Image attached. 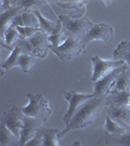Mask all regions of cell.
Instances as JSON below:
<instances>
[{
	"label": "cell",
	"instance_id": "cell-1",
	"mask_svg": "<svg viewBox=\"0 0 130 146\" xmlns=\"http://www.w3.org/2000/svg\"><path fill=\"white\" fill-rule=\"evenodd\" d=\"M106 105H107L106 96H95L83 102L74 113L68 126H66V129L61 131L60 138L63 137L66 133H70V131L84 129L90 126Z\"/></svg>",
	"mask_w": 130,
	"mask_h": 146
},
{
	"label": "cell",
	"instance_id": "cell-2",
	"mask_svg": "<svg viewBox=\"0 0 130 146\" xmlns=\"http://www.w3.org/2000/svg\"><path fill=\"white\" fill-rule=\"evenodd\" d=\"M25 96L28 98V103L22 107L23 114L39 120L43 124L47 123L53 111L49 101L41 94L28 93Z\"/></svg>",
	"mask_w": 130,
	"mask_h": 146
},
{
	"label": "cell",
	"instance_id": "cell-3",
	"mask_svg": "<svg viewBox=\"0 0 130 146\" xmlns=\"http://www.w3.org/2000/svg\"><path fill=\"white\" fill-rule=\"evenodd\" d=\"M49 35L39 30L27 39L21 38L18 44H20L23 53L31 54L37 58H44L49 50H51V44L48 39Z\"/></svg>",
	"mask_w": 130,
	"mask_h": 146
},
{
	"label": "cell",
	"instance_id": "cell-4",
	"mask_svg": "<svg viewBox=\"0 0 130 146\" xmlns=\"http://www.w3.org/2000/svg\"><path fill=\"white\" fill-rule=\"evenodd\" d=\"M81 38L75 36H68L67 39L58 47H51V50L55 53L63 62H70L81 55L85 48Z\"/></svg>",
	"mask_w": 130,
	"mask_h": 146
},
{
	"label": "cell",
	"instance_id": "cell-5",
	"mask_svg": "<svg viewBox=\"0 0 130 146\" xmlns=\"http://www.w3.org/2000/svg\"><path fill=\"white\" fill-rule=\"evenodd\" d=\"M59 20L62 22L63 30L67 36H75L81 39L93 23L86 16L74 19L68 15H60Z\"/></svg>",
	"mask_w": 130,
	"mask_h": 146
},
{
	"label": "cell",
	"instance_id": "cell-6",
	"mask_svg": "<svg viewBox=\"0 0 130 146\" xmlns=\"http://www.w3.org/2000/svg\"><path fill=\"white\" fill-rule=\"evenodd\" d=\"M92 63V75L91 80L92 82H96L99 79L103 78L109 74L111 71H113L115 68L125 64V62L121 60H105L102 58L100 56L95 55L91 58Z\"/></svg>",
	"mask_w": 130,
	"mask_h": 146
},
{
	"label": "cell",
	"instance_id": "cell-7",
	"mask_svg": "<svg viewBox=\"0 0 130 146\" xmlns=\"http://www.w3.org/2000/svg\"><path fill=\"white\" fill-rule=\"evenodd\" d=\"M93 96H95L94 94H91L90 95V94L77 93V92H75L74 90H72V89L65 92L64 98H66V100H67L68 103V110L66 111V113L63 116V121L66 126L68 125L70 119L72 118V116L74 115V113L76 112V110L78 109V107L83 102H85L86 100H90Z\"/></svg>",
	"mask_w": 130,
	"mask_h": 146
},
{
	"label": "cell",
	"instance_id": "cell-8",
	"mask_svg": "<svg viewBox=\"0 0 130 146\" xmlns=\"http://www.w3.org/2000/svg\"><path fill=\"white\" fill-rule=\"evenodd\" d=\"M1 121L8 127L12 133H14L20 140L21 131L25 124V114L21 107L13 105L10 109H8L2 114Z\"/></svg>",
	"mask_w": 130,
	"mask_h": 146
},
{
	"label": "cell",
	"instance_id": "cell-9",
	"mask_svg": "<svg viewBox=\"0 0 130 146\" xmlns=\"http://www.w3.org/2000/svg\"><path fill=\"white\" fill-rule=\"evenodd\" d=\"M113 37V29L110 25L107 23H93L91 27L88 29L86 34L82 37V42L85 46L92 41L109 42Z\"/></svg>",
	"mask_w": 130,
	"mask_h": 146
},
{
	"label": "cell",
	"instance_id": "cell-10",
	"mask_svg": "<svg viewBox=\"0 0 130 146\" xmlns=\"http://www.w3.org/2000/svg\"><path fill=\"white\" fill-rule=\"evenodd\" d=\"M126 67V63L121 66L115 68L109 74L104 76L103 78L99 79L98 81L94 82V95L96 96H106L112 92L115 80L119 77L120 72Z\"/></svg>",
	"mask_w": 130,
	"mask_h": 146
},
{
	"label": "cell",
	"instance_id": "cell-11",
	"mask_svg": "<svg viewBox=\"0 0 130 146\" xmlns=\"http://www.w3.org/2000/svg\"><path fill=\"white\" fill-rule=\"evenodd\" d=\"M43 125L44 124L40 122L39 120L25 115V124H23V128L21 131L19 144L25 146L27 145L28 141L31 139L36 135L37 131L43 127Z\"/></svg>",
	"mask_w": 130,
	"mask_h": 146
},
{
	"label": "cell",
	"instance_id": "cell-12",
	"mask_svg": "<svg viewBox=\"0 0 130 146\" xmlns=\"http://www.w3.org/2000/svg\"><path fill=\"white\" fill-rule=\"evenodd\" d=\"M14 27H39V21L34 11L23 10L13 20Z\"/></svg>",
	"mask_w": 130,
	"mask_h": 146
},
{
	"label": "cell",
	"instance_id": "cell-13",
	"mask_svg": "<svg viewBox=\"0 0 130 146\" xmlns=\"http://www.w3.org/2000/svg\"><path fill=\"white\" fill-rule=\"evenodd\" d=\"M108 115L120 125L130 129V107L110 105Z\"/></svg>",
	"mask_w": 130,
	"mask_h": 146
},
{
	"label": "cell",
	"instance_id": "cell-14",
	"mask_svg": "<svg viewBox=\"0 0 130 146\" xmlns=\"http://www.w3.org/2000/svg\"><path fill=\"white\" fill-rule=\"evenodd\" d=\"M23 11V9L19 6L11 5L8 9L1 12V17H0V31H1V37L3 36L7 28L12 25L13 20L16 16Z\"/></svg>",
	"mask_w": 130,
	"mask_h": 146
},
{
	"label": "cell",
	"instance_id": "cell-15",
	"mask_svg": "<svg viewBox=\"0 0 130 146\" xmlns=\"http://www.w3.org/2000/svg\"><path fill=\"white\" fill-rule=\"evenodd\" d=\"M20 39L21 35L19 33L17 27L11 25L7 28L5 33L1 37V47L12 51L18 44V42L20 41Z\"/></svg>",
	"mask_w": 130,
	"mask_h": 146
},
{
	"label": "cell",
	"instance_id": "cell-16",
	"mask_svg": "<svg viewBox=\"0 0 130 146\" xmlns=\"http://www.w3.org/2000/svg\"><path fill=\"white\" fill-rule=\"evenodd\" d=\"M106 100H107V105L130 107V93L129 91L113 92L106 96Z\"/></svg>",
	"mask_w": 130,
	"mask_h": 146
},
{
	"label": "cell",
	"instance_id": "cell-17",
	"mask_svg": "<svg viewBox=\"0 0 130 146\" xmlns=\"http://www.w3.org/2000/svg\"><path fill=\"white\" fill-rule=\"evenodd\" d=\"M113 60H121L126 63L130 73V41H122L117 45L113 53Z\"/></svg>",
	"mask_w": 130,
	"mask_h": 146
},
{
	"label": "cell",
	"instance_id": "cell-18",
	"mask_svg": "<svg viewBox=\"0 0 130 146\" xmlns=\"http://www.w3.org/2000/svg\"><path fill=\"white\" fill-rule=\"evenodd\" d=\"M42 135H43V143L42 146H60L61 143L60 139V133L62 131L54 128H41Z\"/></svg>",
	"mask_w": 130,
	"mask_h": 146
},
{
	"label": "cell",
	"instance_id": "cell-19",
	"mask_svg": "<svg viewBox=\"0 0 130 146\" xmlns=\"http://www.w3.org/2000/svg\"><path fill=\"white\" fill-rule=\"evenodd\" d=\"M128 129H130L122 126V125H120L119 122H117L115 120L111 118L109 115L106 116L105 125H104V131H105V133L107 135H121V133L127 131Z\"/></svg>",
	"mask_w": 130,
	"mask_h": 146
},
{
	"label": "cell",
	"instance_id": "cell-20",
	"mask_svg": "<svg viewBox=\"0 0 130 146\" xmlns=\"http://www.w3.org/2000/svg\"><path fill=\"white\" fill-rule=\"evenodd\" d=\"M130 89V73L126 67L120 72L119 77L115 80L112 92H121V91H129Z\"/></svg>",
	"mask_w": 130,
	"mask_h": 146
},
{
	"label": "cell",
	"instance_id": "cell-21",
	"mask_svg": "<svg viewBox=\"0 0 130 146\" xmlns=\"http://www.w3.org/2000/svg\"><path fill=\"white\" fill-rule=\"evenodd\" d=\"M19 144V138L8 129L5 123H0V145H16Z\"/></svg>",
	"mask_w": 130,
	"mask_h": 146
},
{
	"label": "cell",
	"instance_id": "cell-22",
	"mask_svg": "<svg viewBox=\"0 0 130 146\" xmlns=\"http://www.w3.org/2000/svg\"><path fill=\"white\" fill-rule=\"evenodd\" d=\"M23 53V49L20 44H17L15 48L11 51V55L6 58V60L1 64V68L5 70H10L12 68L19 66V60H20L21 55Z\"/></svg>",
	"mask_w": 130,
	"mask_h": 146
},
{
	"label": "cell",
	"instance_id": "cell-23",
	"mask_svg": "<svg viewBox=\"0 0 130 146\" xmlns=\"http://www.w3.org/2000/svg\"><path fill=\"white\" fill-rule=\"evenodd\" d=\"M67 37H68L67 34H66L63 30L62 22L58 19V20H57L56 28L54 29V31L52 32L51 34H49V36H48V39H49V42H50V44H51V47L60 46L61 44L64 43V41L67 39Z\"/></svg>",
	"mask_w": 130,
	"mask_h": 146
},
{
	"label": "cell",
	"instance_id": "cell-24",
	"mask_svg": "<svg viewBox=\"0 0 130 146\" xmlns=\"http://www.w3.org/2000/svg\"><path fill=\"white\" fill-rule=\"evenodd\" d=\"M34 12L35 13V15L37 16V18H38L40 30H42V31L45 32V33H47L48 35L51 34L57 27V21L54 22V21L48 20V19L42 15V13L39 11V9L34 10Z\"/></svg>",
	"mask_w": 130,
	"mask_h": 146
},
{
	"label": "cell",
	"instance_id": "cell-25",
	"mask_svg": "<svg viewBox=\"0 0 130 146\" xmlns=\"http://www.w3.org/2000/svg\"><path fill=\"white\" fill-rule=\"evenodd\" d=\"M106 143L108 145H120V146H130V129L117 135H107Z\"/></svg>",
	"mask_w": 130,
	"mask_h": 146
},
{
	"label": "cell",
	"instance_id": "cell-26",
	"mask_svg": "<svg viewBox=\"0 0 130 146\" xmlns=\"http://www.w3.org/2000/svg\"><path fill=\"white\" fill-rule=\"evenodd\" d=\"M36 58L37 56L31 55V54L23 53L19 60V67L22 69L23 73H29L31 68L34 67Z\"/></svg>",
	"mask_w": 130,
	"mask_h": 146
},
{
	"label": "cell",
	"instance_id": "cell-27",
	"mask_svg": "<svg viewBox=\"0 0 130 146\" xmlns=\"http://www.w3.org/2000/svg\"><path fill=\"white\" fill-rule=\"evenodd\" d=\"M45 3L46 2L44 0H13L12 5L21 7L23 10L34 11Z\"/></svg>",
	"mask_w": 130,
	"mask_h": 146
},
{
	"label": "cell",
	"instance_id": "cell-28",
	"mask_svg": "<svg viewBox=\"0 0 130 146\" xmlns=\"http://www.w3.org/2000/svg\"><path fill=\"white\" fill-rule=\"evenodd\" d=\"M89 0H57L56 3L65 9L80 8L83 7Z\"/></svg>",
	"mask_w": 130,
	"mask_h": 146
},
{
	"label": "cell",
	"instance_id": "cell-29",
	"mask_svg": "<svg viewBox=\"0 0 130 146\" xmlns=\"http://www.w3.org/2000/svg\"><path fill=\"white\" fill-rule=\"evenodd\" d=\"M17 27L19 33L21 35V38H25V39L31 37L32 35L40 30L39 27Z\"/></svg>",
	"mask_w": 130,
	"mask_h": 146
},
{
	"label": "cell",
	"instance_id": "cell-30",
	"mask_svg": "<svg viewBox=\"0 0 130 146\" xmlns=\"http://www.w3.org/2000/svg\"><path fill=\"white\" fill-rule=\"evenodd\" d=\"M42 143H43V135H42L41 129H40L25 146H42Z\"/></svg>",
	"mask_w": 130,
	"mask_h": 146
},
{
	"label": "cell",
	"instance_id": "cell-31",
	"mask_svg": "<svg viewBox=\"0 0 130 146\" xmlns=\"http://www.w3.org/2000/svg\"><path fill=\"white\" fill-rule=\"evenodd\" d=\"M12 2L13 0H2V4H1V12L8 9L9 7L12 5Z\"/></svg>",
	"mask_w": 130,
	"mask_h": 146
},
{
	"label": "cell",
	"instance_id": "cell-32",
	"mask_svg": "<svg viewBox=\"0 0 130 146\" xmlns=\"http://www.w3.org/2000/svg\"><path fill=\"white\" fill-rule=\"evenodd\" d=\"M101 1L104 2V3L106 4V6H109V5H111V3H112L113 0H101Z\"/></svg>",
	"mask_w": 130,
	"mask_h": 146
},
{
	"label": "cell",
	"instance_id": "cell-33",
	"mask_svg": "<svg viewBox=\"0 0 130 146\" xmlns=\"http://www.w3.org/2000/svg\"><path fill=\"white\" fill-rule=\"evenodd\" d=\"M44 1H45V2H46V3H50V2H51V1H54V2H56V1H57V0H44Z\"/></svg>",
	"mask_w": 130,
	"mask_h": 146
},
{
	"label": "cell",
	"instance_id": "cell-34",
	"mask_svg": "<svg viewBox=\"0 0 130 146\" xmlns=\"http://www.w3.org/2000/svg\"><path fill=\"white\" fill-rule=\"evenodd\" d=\"M129 93H130V89H129Z\"/></svg>",
	"mask_w": 130,
	"mask_h": 146
}]
</instances>
